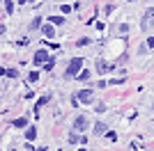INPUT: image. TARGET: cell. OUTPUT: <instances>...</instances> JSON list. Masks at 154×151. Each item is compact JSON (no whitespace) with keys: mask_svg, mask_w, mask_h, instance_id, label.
Segmentation results:
<instances>
[{"mask_svg":"<svg viewBox=\"0 0 154 151\" xmlns=\"http://www.w3.org/2000/svg\"><path fill=\"white\" fill-rule=\"evenodd\" d=\"M76 99L81 101V103H92V101H94V92H92V89H81Z\"/></svg>","mask_w":154,"mask_h":151,"instance_id":"3957f363","label":"cell"},{"mask_svg":"<svg viewBox=\"0 0 154 151\" xmlns=\"http://www.w3.org/2000/svg\"><path fill=\"white\" fill-rule=\"evenodd\" d=\"M26 138H28V142H32V140L37 138V128H35V126H28V131H26Z\"/></svg>","mask_w":154,"mask_h":151,"instance_id":"ba28073f","label":"cell"},{"mask_svg":"<svg viewBox=\"0 0 154 151\" xmlns=\"http://www.w3.org/2000/svg\"><path fill=\"white\" fill-rule=\"evenodd\" d=\"M0 73H5V69H2V67H0Z\"/></svg>","mask_w":154,"mask_h":151,"instance_id":"ffe728a7","label":"cell"},{"mask_svg":"<svg viewBox=\"0 0 154 151\" xmlns=\"http://www.w3.org/2000/svg\"><path fill=\"white\" fill-rule=\"evenodd\" d=\"M37 78H39V73H37V71H32V73L28 76V80H30V82H35V80H37Z\"/></svg>","mask_w":154,"mask_h":151,"instance_id":"2e32d148","label":"cell"},{"mask_svg":"<svg viewBox=\"0 0 154 151\" xmlns=\"http://www.w3.org/2000/svg\"><path fill=\"white\" fill-rule=\"evenodd\" d=\"M78 78H81V80H88V78H90V71H78Z\"/></svg>","mask_w":154,"mask_h":151,"instance_id":"9a60e30c","label":"cell"},{"mask_svg":"<svg viewBox=\"0 0 154 151\" xmlns=\"http://www.w3.org/2000/svg\"><path fill=\"white\" fill-rule=\"evenodd\" d=\"M83 69V60L81 57H74L69 62V69H67V76H78V71Z\"/></svg>","mask_w":154,"mask_h":151,"instance_id":"6da1fadb","label":"cell"},{"mask_svg":"<svg viewBox=\"0 0 154 151\" xmlns=\"http://www.w3.org/2000/svg\"><path fill=\"white\" fill-rule=\"evenodd\" d=\"M46 103H48V96H42V99H39V103H37V108H39V105H46Z\"/></svg>","mask_w":154,"mask_h":151,"instance_id":"e0dca14e","label":"cell"},{"mask_svg":"<svg viewBox=\"0 0 154 151\" xmlns=\"http://www.w3.org/2000/svg\"><path fill=\"white\" fill-rule=\"evenodd\" d=\"M42 32H44V37H46V39H53V37H55V30H53V23L44 25V28H42Z\"/></svg>","mask_w":154,"mask_h":151,"instance_id":"8992f818","label":"cell"},{"mask_svg":"<svg viewBox=\"0 0 154 151\" xmlns=\"http://www.w3.org/2000/svg\"><path fill=\"white\" fill-rule=\"evenodd\" d=\"M154 25V9H147V12L143 14V21H140V28L143 30H149Z\"/></svg>","mask_w":154,"mask_h":151,"instance_id":"7a4b0ae2","label":"cell"},{"mask_svg":"<svg viewBox=\"0 0 154 151\" xmlns=\"http://www.w3.org/2000/svg\"><path fill=\"white\" fill-rule=\"evenodd\" d=\"M85 128H88V119H85V117H76V121H74V131L83 133Z\"/></svg>","mask_w":154,"mask_h":151,"instance_id":"277c9868","label":"cell"},{"mask_svg":"<svg viewBox=\"0 0 154 151\" xmlns=\"http://www.w3.org/2000/svg\"><path fill=\"white\" fill-rule=\"evenodd\" d=\"M85 142H88V140H85L83 135H81V138H78V135H69V144H85Z\"/></svg>","mask_w":154,"mask_h":151,"instance_id":"9c48e42d","label":"cell"},{"mask_svg":"<svg viewBox=\"0 0 154 151\" xmlns=\"http://www.w3.org/2000/svg\"><path fill=\"white\" fill-rule=\"evenodd\" d=\"M106 133V124H97L94 126V135H103Z\"/></svg>","mask_w":154,"mask_h":151,"instance_id":"30bf717a","label":"cell"},{"mask_svg":"<svg viewBox=\"0 0 154 151\" xmlns=\"http://www.w3.org/2000/svg\"><path fill=\"white\" fill-rule=\"evenodd\" d=\"M48 21H51L53 25H62V23H64V19H62V16H51Z\"/></svg>","mask_w":154,"mask_h":151,"instance_id":"8fae6325","label":"cell"},{"mask_svg":"<svg viewBox=\"0 0 154 151\" xmlns=\"http://www.w3.org/2000/svg\"><path fill=\"white\" fill-rule=\"evenodd\" d=\"M39 25H42V19H39V16H37V19H32V23H30V28H32V30H37Z\"/></svg>","mask_w":154,"mask_h":151,"instance_id":"4fadbf2b","label":"cell"},{"mask_svg":"<svg viewBox=\"0 0 154 151\" xmlns=\"http://www.w3.org/2000/svg\"><path fill=\"white\" fill-rule=\"evenodd\" d=\"M110 69H113L110 64H103L101 60H97V71H99V73H106V71H110Z\"/></svg>","mask_w":154,"mask_h":151,"instance_id":"52a82bcc","label":"cell"},{"mask_svg":"<svg viewBox=\"0 0 154 151\" xmlns=\"http://www.w3.org/2000/svg\"><path fill=\"white\" fill-rule=\"evenodd\" d=\"M48 60H51V57H48V53H46V50H37V53H35V62H37V64L48 62Z\"/></svg>","mask_w":154,"mask_h":151,"instance_id":"5b68a950","label":"cell"},{"mask_svg":"<svg viewBox=\"0 0 154 151\" xmlns=\"http://www.w3.org/2000/svg\"><path fill=\"white\" fill-rule=\"evenodd\" d=\"M147 48H154V37H149V39H147Z\"/></svg>","mask_w":154,"mask_h":151,"instance_id":"d6986e66","label":"cell"},{"mask_svg":"<svg viewBox=\"0 0 154 151\" xmlns=\"http://www.w3.org/2000/svg\"><path fill=\"white\" fill-rule=\"evenodd\" d=\"M26 124H28L26 119H16V121H14V126H16V128H26Z\"/></svg>","mask_w":154,"mask_h":151,"instance_id":"5bb4252c","label":"cell"},{"mask_svg":"<svg viewBox=\"0 0 154 151\" xmlns=\"http://www.w3.org/2000/svg\"><path fill=\"white\" fill-rule=\"evenodd\" d=\"M129 2H134V0H129Z\"/></svg>","mask_w":154,"mask_h":151,"instance_id":"44dd1931","label":"cell"},{"mask_svg":"<svg viewBox=\"0 0 154 151\" xmlns=\"http://www.w3.org/2000/svg\"><path fill=\"white\" fill-rule=\"evenodd\" d=\"M106 138H108V140H115L117 135H115V133H113V131H106Z\"/></svg>","mask_w":154,"mask_h":151,"instance_id":"ac0fdd59","label":"cell"},{"mask_svg":"<svg viewBox=\"0 0 154 151\" xmlns=\"http://www.w3.org/2000/svg\"><path fill=\"white\" fill-rule=\"evenodd\" d=\"M5 9H7V14L14 12V2H12V0H5Z\"/></svg>","mask_w":154,"mask_h":151,"instance_id":"7c38bea8","label":"cell"}]
</instances>
